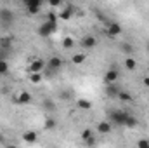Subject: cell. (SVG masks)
Instances as JSON below:
<instances>
[{"label": "cell", "mask_w": 149, "mask_h": 148, "mask_svg": "<svg viewBox=\"0 0 149 148\" xmlns=\"http://www.w3.org/2000/svg\"><path fill=\"white\" fill-rule=\"evenodd\" d=\"M85 59H87V54H83V52H76L71 58V61L74 65H81V63H85Z\"/></svg>", "instance_id": "obj_20"}, {"label": "cell", "mask_w": 149, "mask_h": 148, "mask_svg": "<svg viewBox=\"0 0 149 148\" xmlns=\"http://www.w3.org/2000/svg\"><path fill=\"white\" fill-rule=\"evenodd\" d=\"M45 21H49V23H57V21H59V16H57L56 12H52V11H50V12L47 14Z\"/></svg>", "instance_id": "obj_27"}, {"label": "cell", "mask_w": 149, "mask_h": 148, "mask_svg": "<svg viewBox=\"0 0 149 148\" xmlns=\"http://www.w3.org/2000/svg\"><path fill=\"white\" fill-rule=\"evenodd\" d=\"M43 68H45V63L42 59H33L30 63V72H42Z\"/></svg>", "instance_id": "obj_13"}, {"label": "cell", "mask_w": 149, "mask_h": 148, "mask_svg": "<svg viewBox=\"0 0 149 148\" xmlns=\"http://www.w3.org/2000/svg\"><path fill=\"white\" fill-rule=\"evenodd\" d=\"M80 45H81L85 51H90V49H94V47L97 45V38L94 37V35H85V37L80 40Z\"/></svg>", "instance_id": "obj_8"}, {"label": "cell", "mask_w": 149, "mask_h": 148, "mask_svg": "<svg viewBox=\"0 0 149 148\" xmlns=\"http://www.w3.org/2000/svg\"><path fill=\"white\" fill-rule=\"evenodd\" d=\"M90 136H94V132H92L90 129H83V131H81V140H87V138H90Z\"/></svg>", "instance_id": "obj_30"}, {"label": "cell", "mask_w": 149, "mask_h": 148, "mask_svg": "<svg viewBox=\"0 0 149 148\" xmlns=\"http://www.w3.org/2000/svg\"><path fill=\"white\" fill-rule=\"evenodd\" d=\"M7 72H9V63H7V59H0V77L7 75Z\"/></svg>", "instance_id": "obj_26"}, {"label": "cell", "mask_w": 149, "mask_h": 148, "mask_svg": "<svg viewBox=\"0 0 149 148\" xmlns=\"http://www.w3.org/2000/svg\"><path fill=\"white\" fill-rule=\"evenodd\" d=\"M137 147L139 148H149V141L148 140H139V141H137Z\"/></svg>", "instance_id": "obj_31"}, {"label": "cell", "mask_w": 149, "mask_h": 148, "mask_svg": "<svg viewBox=\"0 0 149 148\" xmlns=\"http://www.w3.org/2000/svg\"><path fill=\"white\" fill-rule=\"evenodd\" d=\"M42 80H43V77H42L40 72H31V75H30V82L31 84H40Z\"/></svg>", "instance_id": "obj_25"}, {"label": "cell", "mask_w": 149, "mask_h": 148, "mask_svg": "<svg viewBox=\"0 0 149 148\" xmlns=\"http://www.w3.org/2000/svg\"><path fill=\"white\" fill-rule=\"evenodd\" d=\"M9 54H10V49H3V47H0V59H7Z\"/></svg>", "instance_id": "obj_29"}, {"label": "cell", "mask_w": 149, "mask_h": 148, "mask_svg": "<svg viewBox=\"0 0 149 148\" xmlns=\"http://www.w3.org/2000/svg\"><path fill=\"white\" fill-rule=\"evenodd\" d=\"M74 12H76V7H74V5H66L64 9H61V12H59L57 16H59L61 21H70L74 16Z\"/></svg>", "instance_id": "obj_7"}, {"label": "cell", "mask_w": 149, "mask_h": 148, "mask_svg": "<svg viewBox=\"0 0 149 148\" xmlns=\"http://www.w3.org/2000/svg\"><path fill=\"white\" fill-rule=\"evenodd\" d=\"M118 78H120V72L111 68V70H108L104 73V78L102 80H104V84H114V82H118Z\"/></svg>", "instance_id": "obj_9"}, {"label": "cell", "mask_w": 149, "mask_h": 148, "mask_svg": "<svg viewBox=\"0 0 149 148\" xmlns=\"http://www.w3.org/2000/svg\"><path fill=\"white\" fill-rule=\"evenodd\" d=\"M59 98H61V99H70L71 94H70V91H61V92H59Z\"/></svg>", "instance_id": "obj_32"}, {"label": "cell", "mask_w": 149, "mask_h": 148, "mask_svg": "<svg viewBox=\"0 0 149 148\" xmlns=\"http://www.w3.org/2000/svg\"><path fill=\"white\" fill-rule=\"evenodd\" d=\"M56 125H57V122H56V118H52V117H47V118H45V122H43V127H45L47 131L56 129Z\"/></svg>", "instance_id": "obj_21"}, {"label": "cell", "mask_w": 149, "mask_h": 148, "mask_svg": "<svg viewBox=\"0 0 149 148\" xmlns=\"http://www.w3.org/2000/svg\"><path fill=\"white\" fill-rule=\"evenodd\" d=\"M142 82H144V85H146V87H149V77H144V80H142Z\"/></svg>", "instance_id": "obj_34"}, {"label": "cell", "mask_w": 149, "mask_h": 148, "mask_svg": "<svg viewBox=\"0 0 149 148\" xmlns=\"http://www.w3.org/2000/svg\"><path fill=\"white\" fill-rule=\"evenodd\" d=\"M146 51H148V52H149V42H148V44H146Z\"/></svg>", "instance_id": "obj_35"}, {"label": "cell", "mask_w": 149, "mask_h": 148, "mask_svg": "<svg viewBox=\"0 0 149 148\" xmlns=\"http://www.w3.org/2000/svg\"><path fill=\"white\" fill-rule=\"evenodd\" d=\"M14 21H16V16H14V12H12L10 9H7V7L0 9V26H2V28L12 26Z\"/></svg>", "instance_id": "obj_1"}, {"label": "cell", "mask_w": 149, "mask_h": 148, "mask_svg": "<svg viewBox=\"0 0 149 148\" xmlns=\"http://www.w3.org/2000/svg\"><path fill=\"white\" fill-rule=\"evenodd\" d=\"M16 101H17L19 105H30V103L33 101V96H31V94H30L28 91H21Z\"/></svg>", "instance_id": "obj_11"}, {"label": "cell", "mask_w": 149, "mask_h": 148, "mask_svg": "<svg viewBox=\"0 0 149 148\" xmlns=\"http://www.w3.org/2000/svg\"><path fill=\"white\" fill-rule=\"evenodd\" d=\"M125 68H127V70H130V72H132V70H135V68H137V61H135L134 58H130V56H128V58L125 59Z\"/></svg>", "instance_id": "obj_24"}, {"label": "cell", "mask_w": 149, "mask_h": 148, "mask_svg": "<svg viewBox=\"0 0 149 148\" xmlns=\"http://www.w3.org/2000/svg\"><path fill=\"white\" fill-rule=\"evenodd\" d=\"M42 106H43L45 111H54L56 110V103H54L52 99H43V101H42Z\"/></svg>", "instance_id": "obj_22"}, {"label": "cell", "mask_w": 149, "mask_h": 148, "mask_svg": "<svg viewBox=\"0 0 149 148\" xmlns=\"http://www.w3.org/2000/svg\"><path fill=\"white\" fill-rule=\"evenodd\" d=\"M83 143H85V145H88V147H94V145H95V138H94V136H90V138L83 140Z\"/></svg>", "instance_id": "obj_33"}, {"label": "cell", "mask_w": 149, "mask_h": 148, "mask_svg": "<svg viewBox=\"0 0 149 148\" xmlns=\"http://www.w3.org/2000/svg\"><path fill=\"white\" fill-rule=\"evenodd\" d=\"M104 35L108 38H116L118 35H121V25L120 23H114V21H109L106 25V30H104Z\"/></svg>", "instance_id": "obj_4"}, {"label": "cell", "mask_w": 149, "mask_h": 148, "mask_svg": "<svg viewBox=\"0 0 149 148\" xmlns=\"http://www.w3.org/2000/svg\"><path fill=\"white\" fill-rule=\"evenodd\" d=\"M56 32H57V23H49V21H45V23H42V25L38 26V37H42V38L50 37V35L56 33Z\"/></svg>", "instance_id": "obj_2"}, {"label": "cell", "mask_w": 149, "mask_h": 148, "mask_svg": "<svg viewBox=\"0 0 149 148\" xmlns=\"http://www.w3.org/2000/svg\"><path fill=\"white\" fill-rule=\"evenodd\" d=\"M23 140H24L26 143H37L38 136H37V132H33V131H26V132L23 134Z\"/></svg>", "instance_id": "obj_17"}, {"label": "cell", "mask_w": 149, "mask_h": 148, "mask_svg": "<svg viewBox=\"0 0 149 148\" xmlns=\"http://www.w3.org/2000/svg\"><path fill=\"white\" fill-rule=\"evenodd\" d=\"M63 47H64L66 51L73 49V47H74V38L73 37H64V38H63Z\"/></svg>", "instance_id": "obj_23"}, {"label": "cell", "mask_w": 149, "mask_h": 148, "mask_svg": "<svg viewBox=\"0 0 149 148\" xmlns=\"http://www.w3.org/2000/svg\"><path fill=\"white\" fill-rule=\"evenodd\" d=\"M116 99H120L121 103H132V94H130V92H127V91H120Z\"/></svg>", "instance_id": "obj_18"}, {"label": "cell", "mask_w": 149, "mask_h": 148, "mask_svg": "<svg viewBox=\"0 0 149 148\" xmlns=\"http://www.w3.org/2000/svg\"><path fill=\"white\" fill-rule=\"evenodd\" d=\"M63 65H64V61H63V58H59V56H52V58L45 63V66L50 68V70H54L56 73L63 68Z\"/></svg>", "instance_id": "obj_6"}, {"label": "cell", "mask_w": 149, "mask_h": 148, "mask_svg": "<svg viewBox=\"0 0 149 148\" xmlns=\"http://www.w3.org/2000/svg\"><path fill=\"white\" fill-rule=\"evenodd\" d=\"M120 91H121V89L116 85V82H114V84H106V96H108V98H111V99H116Z\"/></svg>", "instance_id": "obj_10"}, {"label": "cell", "mask_w": 149, "mask_h": 148, "mask_svg": "<svg viewBox=\"0 0 149 148\" xmlns=\"http://www.w3.org/2000/svg\"><path fill=\"white\" fill-rule=\"evenodd\" d=\"M127 117H128V111H125V110H111L109 111V120H113L116 125H125Z\"/></svg>", "instance_id": "obj_5"}, {"label": "cell", "mask_w": 149, "mask_h": 148, "mask_svg": "<svg viewBox=\"0 0 149 148\" xmlns=\"http://www.w3.org/2000/svg\"><path fill=\"white\" fill-rule=\"evenodd\" d=\"M111 124L108 122V120H102V122H99L97 124V134H109L111 132Z\"/></svg>", "instance_id": "obj_12"}, {"label": "cell", "mask_w": 149, "mask_h": 148, "mask_svg": "<svg viewBox=\"0 0 149 148\" xmlns=\"http://www.w3.org/2000/svg\"><path fill=\"white\" fill-rule=\"evenodd\" d=\"M49 2V5L52 7V9H56V7H61L63 4H64V0H47Z\"/></svg>", "instance_id": "obj_28"}, {"label": "cell", "mask_w": 149, "mask_h": 148, "mask_svg": "<svg viewBox=\"0 0 149 148\" xmlns=\"http://www.w3.org/2000/svg\"><path fill=\"white\" fill-rule=\"evenodd\" d=\"M120 49H121V52H125L127 56H132V54L135 52V47H134V44H130V42H123V44L120 45Z\"/></svg>", "instance_id": "obj_14"}, {"label": "cell", "mask_w": 149, "mask_h": 148, "mask_svg": "<svg viewBox=\"0 0 149 148\" xmlns=\"http://www.w3.org/2000/svg\"><path fill=\"white\" fill-rule=\"evenodd\" d=\"M76 106L80 110H90L92 108V101L90 99H85V98H80V99H76Z\"/></svg>", "instance_id": "obj_15"}, {"label": "cell", "mask_w": 149, "mask_h": 148, "mask_svg": "<svg viewBox=\"0 0 149 148\" xmlns=\"http://www.w3.org/2000/svg\"><path fill=\"white\" fill-rule=\"evenodd\" d=\"M12 44H14V38L12 37H0V47L12 49Z\"/></svg>", "instance_id": "obj_19"}, {"label": "cell", "mask_w": 149, "mask_h": 148, "mask_svg": "<svg viewBox=\"0 0 149 148\" xmlns=\"http://www.w3.org/2000/svg\"><path fill=\"white\" fill-rule=\"evenodd\" d=\"M23 4H24V9L30 16H37L43 5V0H23Z\"/></svg>", "instance_id": "obj_3"}, {"label": "cell", "mask_w": 149, "mask_h": 148, "mask_svg": "<svg viewBox=\"0 0 149 148\" xmlns=\"http://www.w3.org/2000/svg\"><path fill=\"white\" fill-rule=\"evenodd\" d=\"M139 125V120H137V117H134V115H130L128 113V117H127V120H125V127H128V129H134V127H137Z\"/></svg>", "instance_id": "obj_16"}]
</instances>
